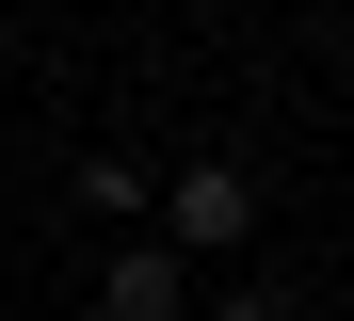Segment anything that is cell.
<instances>
[{
  "label": "cell",
  "mask_w": 354,
  "mask_h": 321,
  "mask_svg": "<svg viewBox=\"0 0 354 321\" xmlns=\"http://www.w3.org/2000/svg\"><path fill=\"white\" fill-rule=\"evenodd\" d=\"M209 321H306V289H274V273H242V289H225Z\"/></svg>",
  "instance_id": "4"
},
{
  "label": "cell",
  "mask_w": 354,
  "mask_h": 321,
  "mask_svg": "<svg viewBox=\"0 0 354 321\" xmlns=\"http://www.w3.org/2000/svg\"><path fill=\"white\" fill-rule=\"evenodd\" d=\"M161 241H177V257L258 241V177H242V161H177V177H161Z\"/></svg>",
  "instance_id": "1"
},
{
  "label": "cell",
  "mask_w": 354,
  "mask_h": 321,
  "mask_svg": "<svg viewBox=\"0 0 354 321\" xmlns=\"http://www.w3.org/2000/svg\"><path fill=\"white\" fill-rule=\"evenodd\" d=\"M338 321H354V289H338Z\"/></svg>",
  "instance_id": "5"
},
{
  "label": "cell",
  "mask_w": 354,
  "mask_h": 321,
  "mask_svg": "<svg viewBox=\"0 0 354 321\" xmlns=\"http://www.w3.org/2000/svg\"><path fill=\"white\" fill-rule=\"evenodd\" d=\"M97 321H194V257H177V241H113Z\"/></svg>",
  "instance_id": "2"
},
{
  "label": "cell",
  "mask_w": 354,
  "mask_h": 321,
  "mask_svg": "<svg viewBox=\"0 0 354 321\" xmlns=\"http://www.w3.org/2000/svg\"><path fill=\"white\" fill-rule=\"evenodd\" d=\"M81 209H97V225H145V209H161V177H145L129 145H97V161H81Z\"/></svg>",
  "instance_id": "3"
}]
</instances>
